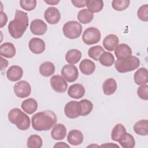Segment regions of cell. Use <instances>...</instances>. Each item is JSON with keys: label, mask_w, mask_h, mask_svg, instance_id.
<instances>
[{"label": "cell", "mask_w": 148, "mask_h": 148, "mask_svg": "<svg viewBox=\"0 0 148 148\" xmlns=\"http://www.w3.org/2000/svg\"><path fill=\"white\" fill-rule=\"evenodd\" d=\"M140 65V60L136 56H130L124 59H117L114 63L116 69L120 73L132 71Z\"/></svg>", "instance_id": "obj_4"}, {"label": "cell", "mask_w": 148, "mask_h": 148, "mask_svg": "<svg viewBox=\"0 0 148 148\" xmlns=\"http://www.w3.org/2000/svg\"><path fill=\"white\" fill-rule=\"evenodd\" d=\"M8 117L9 121L16 125L20 130H27L30 127L29 117L18 108L11 109L8 114Z\"/></svg>", "instance_id": "obj_3"}, {"label": "cell", "mask_w": 148, "mask_h": 148, "mask_svg": "<svg viewBox=\"0 0 148 148\" xmlns=\"http://www.w3.org/2000/svg\"><path fill=\"white\" fill-rule=\"evenodd\" d=\"M85 94L84 86L79 83H75L69 86L68 90V95L74 99H80Z\"/></svg>", "instance_id": "obj_14"}, {"label": "cell", "mask_w": 148, "mask_h": 148, "mask_svg": "<svg viewBox=\"0 0 148 148\" xmlns=\"http://www.w3.org/2000/svg\"><path fill=\"white\" fill-rule=\"evenodd\" d=\"M61 75L67 82L72 83L76 81L78 77V69L74 65H65L61 69Z\"/></svg>", "instance_id": "obj_8"}, {"label": "cell", "mask_w": 148, "mask_h": 148, "mask_svg": "<svg viewBox=\"0 0 148 148\" xmlns=\"http://www.w3.org/2000/svg\"><path fill=\"white\" fill-rule=\"evenodd\" d=\"M1 69L3 70V69H5L8 66V61L3 58L2 56L1 57Z\"/></svg>", "instance_id": "obj_42"}, {"label": "cell", "mask_w": 148, "mask_h": 148, "mask_svg": "<svg viewBox=\"0 0 148 148\" xmlns=\"http://www.w3.org/2000/svg\"><path fill=\"white\" fill-rule=\"evenodd\" d=\"M129 0H113L112 2V6L117 11H123L126 9L130 5Z\"/></svg>", "instance_id": "obj_36"}, {"label": "cell", "mask_w": 148, "mask_h": 148, "mask_svg": "<svg viewBox=\"0 0 148 148\" xmlns=\"http://www.w3.org/2000/svg\"><path fill=\"white\" fill-rule=\"evenodd\" d=\"M138 17L143 21H148V5H142L137 11Z\"/></svg>", "instance_id": "obj_37"}, {"label": "cell", "mask_w": 148, "mask_h": 148, "mask_svg": "<svg viewBox=\"0 0 148 148\" xmlns=\"http://www.w3.org/2000/svg\"><path fill=\"white\" fill-rule=\"evenodd\" d=\"M125 132H126V129L124 126L120 123H118L113 127L112 131L111 138L113 141L118 142Z\"/></svg>", "instance_id": "obj_31"}, {"label": "cell", "mask_w": 148, "mask_h": 148, "mask_svg": "<svg viewBox=\"0 0 148 148\" xmlns=\"http://www.w3.org/2000/svg\"><path fill=\"white\" fill-rule=\"evenodd\" d=\"M71 2L73 6L78 8H84L86 6V0H72Z\"/></svg>", "instance_id": "obj_40"}, {"label": "cell", "mask_w": 148, "mask_h": 148, "mask_svg": "<svg viewBox=\"0 0 148 148\" xmlns=\"http://www.w3.org/2000/svg\"><path fill=\"white\" fill-rule=\"evenodd\" d=\"M42 144L43 141L41 137L35 134L30 135L27 142V146L29 148H40Z\"/></svg>", "instance_id": "obj_34"}, {"label": "cell", "mask_w": 148, "mask_h": 148, "mask_svg": "<svg viewBox=\"0 0 148 148\" xmlns=\"http://www.w3.org/2000/svg\"><path fill=\"white\" fill-rule=\"evenodd\" d=\"M104 94L106 95H112L117 90V83L113 78H108L105 80L102 85Z\"/></svg>", "instance_id": "obj_26"}, {"label": "cell", "mask_w": 148, "mask_h": 148, "mask_svg": "<svg viewBox=\"0 0 148 148\" xmlns=\"http://www.w3.org/2000/svg\"><path fill=\"white\" fill-rule=\"evenodd\" d=\"M44 17L46 21L50 24L58 23L61 19L59 10L56 7H49L45 11Z\"/></svg>", "instance_id": "obj_11"}, {"label": "cell", "mask_w": 148, "mask_h": 148, "mask_svg": "<svg viewBox=\"0 0 148 148\" xmlns=\"http://www.w3.org/2000/svg\"><path fill=\"white\" fill-rule=\"evenodd\" d=\"M62 32L66 38L71 39H76L82 32V26L77 21H69L63 25Z\"/></svg>", "instance_id": "obj_5"}, {"label": "cell", "mask_w": 148, "mask_h": 148, "mask_svg": "<svg viewBox=\"0 0 148 148\" xmlns=\"http://www.w3.org/2000/svg\"><path fill=\"white\" fill-rule=\"evenodd\" d=\"M23 75V69L18 65H12L6 72L7 78L12 82L19 80Z\"/></svg>", "instance_id": "obj_15"}, {"label": "cell", "mask_w": 148, "mask_h": 148, "mask_svg": "<svg viewBox=\"0 0 148 148\" xmlns=\"http://www.w3.org/2000/svg\"><path fill=\"white\" fill-rule=\"evenodd\" d=\"M28 16L26 12L16 10L14 20L8 25V31L10 36L14 39L20 38L28 27Z\"/></svg>", "instance_id": "obj_2"}, {"label": "cell", "mask_w": 148, "mask_h": 148, "mask_svg": "<svg viewBox=\"0 0 148 148\" xmlns=\"http://www.w3.org/2000/svg\"><path fill=\"white\" fill-rule=\"evenodd\" d=\"M105 51L103 48L100 45L91 47L88 51V56L95 61H98L99 56Z\"/></svg>", "instance_id": "obj_35"}, {"label": "cell", "mask_w": 148, "mask_h": 148, "mask_svg": "<svg viewBox=\"0 0 148 148\" xmlns=\"http://www.w3.org/2000/svg\"><path fill=\"white\" fill-rule=\"evenodd\" d=\"M118 142L123 148H133L135 146L134 138L131 134L127 132L123 135Z\"/></svg>", "instance_id": "obj_28"}, {"label": "cell", "mask_w": 148, "mask_h": 148, "mask_svg": "<svg viewBox=\"0 0 148 148\" xmlns=\"http://www.w3.org/2000/svg\"><path fill=\"white\" fill-rule=\"evenodd\" d=\"M114 54L117 59H124L131 56L132 50L128 45L121 43L115 48Z\"/></svg>", "instance_id": "obj_17"}, {"label": "cell", "mask_w": 148, "mask_h": 148, "mask_svg": "<svg viewBox=\"0 0 148 148\" xmlns=\"http://www.w3.org/2000/svg\"><path fill=\"white\" fill-rule=\"evenodd\" d=\"M16 48L14 45L10 42H5L0 46L1 56L6 58H13L16 54Z\"/></svg>", "instance_id": "obj_21"}, {"label": "cell", "mask_w": 148, "mask_h": 148, "mask_svg": "<svg viewBox=\"0 0 148 148\" xmlns=\"http://www.w3.org/2000/svg\"><path fill=\"white\" fill-rule=\"evenodd\" d=\"M53 147H70L69 145H67L66 143L63 142H57L56 143Z\"/></svg>", "instance_id": "obj_43"}, {"label": "cell", "mask_w": 148, "mask_h": 148, "mask_svg": "<svg viewBox=\"0 0 148 148\" xmlns=\"http://www.w3.org/2000/svg\"><path fill=\"white\" fill-rule=\"evenodd\" d=\"M13 90L17 97L24 98L28 97L31 94V87L27 81L20 80L14 84Z\"/></svg>", "instance_id": "obj_7"}, {"label": "cell", "mask_w": 148, "mask_h": 148, "mask_svg": "<svg viewBox=\"0 0 148 148\" xmlns=\"http://www.w3.org/2000/svg\"><path fill=\"white\" fill-rule=\"evenodd\" d=\"M57 121L56 113L52 110H44L34 114L31 118L32 128L38 131H49Z\"/></svg>", "instance_id": "obj_1"}, {"label": "cell", "mask_w": 148, "mask_h": 148, "mask_svg": "<svg viewBox=\"0 0 148 148\" xmlns=\"http://www.w3.org/2000/svg\"><path fill=\"white\" fill-rule=\"evenodd\" d=\"M20 5L22 9L27 11H31L34 10L36 6V0H21Z\"/></svg>", "instance_id": "obj_38"}, {"label": "cell", "mask_w": 148, "mask_h": 148, "mask_svg": "<svg viewBox=\"0 0 148 148\" xmlns=\"http://www.w3.org/2000/svg\"><path fill=\"white\" fill-rule=\"evenodd\" d=\"M28 47L33 53L39 54L45 51L46 45L43 39L39 38H33L29 42Z\"/></svg>", "instance_id": "obj_13"}, {"label": "cell", "mask_w": 148, "mask_h": 148, "mask_svg": "<svg viewBox=\"0 0 148 148\" xmlns=\"http://www.w3.org/2000/svg\"><path fill=\"white\" fill-rule=\"evenodd\" d=\"M119 42V38L114 34L107 35L103 40V46L108 51H112L117 47Z\"/></svg>", "instance_id": "obj_20"}, {"label": "cell", "mask_w": 148, "mask_h": 148, "mask_svg": "<svg viewBox=\"0 0 148 148\" xmlns=\"http://www.w3.org/2000/svg\"><path fill=\"white\" fill-rule=\"evenodd\" d=\"M87 9L92 13H98L103 8V2L102 0H86Z\"/></svg>", "instance_id": "obj_30"}, {"label": "cell", "mask_w": 148, "mask_h": 148, "mask_svg": "<svg viewBox=\"0 0 148 148\" xmlns=\"http://www.w3.org/2000/svg\"><path fill=\"white\" fill-rule=\"evenodd\" d=\"M138 97L143 100H148V85L147 84L140 85L137 89Z\"/></svg>", "instance_id": "obj_39"}, {"label": "cell", "mask_w": 148, "mask_h": 148, "mask_svg": "<svg viewBox=\"0 0 148 148\" xmlns=\"http://www.w3.org/2000/svg\"><path fill=\"white\" fill-rule=\"evenodd\" d=\"M79 69L83 74L90 75L92 74L95 71V64L92 61L89 59H84L79 64Z\"/></svg>", "instance_id": "obj_22"}, {"label": "cell", "mask_w": 148, "mask_h": 148, "mask_svg": "<svg viewBox=\"0 0 148 148\" xmlns=\"http://www.w3.org/2000/svg\"><path fill=\"white\" fill-rule=\"evenodd\" d=\"M101 37L99 30L95 27H91L84 30L82 35V40L87 45H92L99 42Z\"/></svg>", "instance_id": "obj_6"}, {"label": "cell", "mask_w": 148, "mask_h": 148, "mask_svg": "<svg viewBox=\"0 0 148 148\" xmlns=\"http://www.w3.org/2000/svg\"><path fill=\"white\" fill-rule=\"evenodd\" d=\"M134 132L139 135L146 136L148 134V121L146 119L137 121L134 125Z\"/></svg>", "instance_id": "obj_27"}, {"label": "cell", "mask_w": 148, "mask_h": 148, "mask_svg": "<svg viewBox=\"0 0 148 148\" xmlns=\"http://www.w3.org/2000/svg\"><path fill=\"white\" fill-rule=\"evenodd\" d=\"M77 18L81 23L86 24L93 20L94 14L87 9H83L78 12Z\"/></svg>", "instance_id": "obj_29"}, {"label": "cell", "mask_w": 148, "mask_h": 148, "mask_svg": "<svg viewBox=\"0 0 148 148\" xmlns=\"http://www.w3.org/2000/svg\"><path fill=\"white\" fill-rule=\"evenodd\" d=\"M44 2L49 5H55L58 4L60 2V1H55V0H47V1H44Z\"/></svg>", "instance_id": "obj_44"}, {"label": "cell", "mask_w": 148, "mask_h": 148, "mask_svg": "<svg viewBox=\"0 0 148 148\" xmlns=\"http://www.w3.org/2000/svg\"><path fill=\"white\" fill-rule=\"evenodd\" d=\"M40 74L45 77H49L55 72V66L50 61H45L42 63L39 68Z\"/></svg>", "instance_id": "obj_25"}, {"label": "cell", "mask_w": 148, "mask_h": 148, "mask_svg": "<svg viewBox=\"0 0 148 148\" xmlns=\"http://www.w3.org/2000/svg\"><path fill=\"white\" fill-rule=\"evenodd\" d=\"M50 83L52 88L57 92H64L68 88V83L66 80L59 75H53L50 80Z\"/></svg>", "instance_id": "obj_9"}, {"label": "cell", "mask_w": 148, "mask_h": 148, "mask_svg": "<svg viewBox=\"0 0 148 148\" xmlns=\"http://www.w3.org/2000/svg\"><path fill=\"white\" fill-rule=\"evenodd\" d=\"M21 107L23 111L29 114H31L36 111L38 109V102L35 99L29 98L22 102Z\"/></svg>", "instance_id": "obj_23"}, {"label": "cell", "mask_w": 148, "mask_h": 148, "mask_svg": "<svg viewBox=\"0 0 148 148\" xmlns=\"http://www.w3.org/2000/svg\"><path fill=\"white\" fill-rule=\"evenodd\" d=\"M135 83L137 85L146 84L148 82V71L146 68H140L135 72L134 76Z\"/></svg>", "instance_id": "obj_18"}, {"label": "cell", "mask_w": 148, "mask_h": 148, "mask_svg": "<svg viewBox=\"0 0 148 148\" xmlns=\"http://www.w3.org/2000/svg\"><path fill=\"white\" fill-rule=\"evenodd\" d=\"M101 147H119V146L117 145H115L113 143H105V144H103L101 146Z\"/></svg>", "instance_id": "obj_45"}, {"label": "cell", "mask_w": 148, "mask_h": 148, "mask_svg": "<svg viewBox=\"0 0 148 148\" xmlns=\"http://www.w3.org/2000/svg\"><path fill=\"white\" fill-rule=\"evenodd\" d=\"M98 60L103 66H110L114 62V57L112 53L104 51L99 56Z\"/></svg>", "instance_id": "obj_33"}, {"label": "cell", "mask_w": 148, "mask_h": 148, "mask_svg": "<svg viewBox=\"0 0 148 148\" xmlns=\"http://www.w3.org/2000/svg\"><path fill=\"white\" fill-rule=\"evenodd\" d=\"M8 21V17L5 13L1 11V21H0V28H2L5 26Z\"/></svg>", "instance_id": "obj_41"}, {"label": "cell", "mask_w": 148, "mask_h": 148, "mask_svg": "<svg viewBox=\"0 0 148 148\" xmlns=\"http://www.w3.org/2000/svg\"><path fill=\"white\" fill-rule=\"evenodd\" d=\"M47 29V25L42 20L35 19L31 22L30 30L35 35H43Z\"/></svg>", "instance_id": "obj_12"}, {"label": "cell", "mask_w": 148, "mask_h": 148, "mask_svg": "<svg viewBox=\"0 0 148 148\" xmlns=\"http://www.w3.org/2000/svg\"><path fill=\"white\" fill-rule=\"evenodd\" d=\"M51 138L57 140H62L66 135V128L62 124H56L51 131Z\"/></svg>", "instance_id": "obj_19"}, {"label": "cell", "mask_w": 148, "mask_h": 148, "mask_svg": "<svg viewBox=\"0 0 148 148\" xmlns=\"http://www.w3.org/2000/svg\"><path fill=\"white\" fill-rule=\"evenodd\" d=\"M79 103L80 108V116H86L88 115L93 109V104L92 103L87 99H83L79 101Z\"/></svg>", "instance_id": "obj_32"}, {"label": "cell", "mask_w": 148, "mask_h": 148, "mask_svg": "<svg viewBox=\"0 0 148 148\" xmlns=\"http://www.w3.org/2000/svg\"><path fill=\"white\" fill-rule=\"evenodd\" d=\"M64 113L69 119H76L80 116L81 111L79 102L71 101L68 102L64 108Z\"/></svg>", "instance_id": "obj_10"}, {"label": "cell", "mask_w": 148, "mask_h": 148, "mask_svg": "<svg viewBox=\"0 0 148 148\" xmlns=\"http://www.w3.org/2000/svg\"><path fill=\"white\" fill-rule=\"evenodd\" d=\"M84 139L83 134L78 130H72L70 131L67 136L68 143L73 146H77L82 143Z\"/></svg>", "instance_id": "obj_16"}, {"label": "cell", "mask_w": 148, "mask_h": 148, "mask_svg": "<svg viewBox=\"0 0 148 148\" xmlns=\"http://www.w3.org/2000/svg\"><path fill=\"white\" fill-rule=\"evenodd\" d=\"M82 58V53L80 50L75 49L68 50L65 54V60L69 64L77 63Z\"/></svg>", "instance_id": "obj_24"}]
</instances>
